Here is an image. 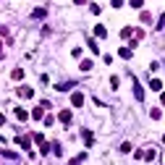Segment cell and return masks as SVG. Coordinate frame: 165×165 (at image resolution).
Wrapping results in <instances>:
<instances>
[{
	"instance_id": "obj_1",
	"label": "cell",
	"mask_w": 165,
	"mask_h": 165,
	"mask_svg": "<svg viewBox=\"0 0 165 165\" xmlns=\"http://www.w3.org/2000/svg\"><path fill=\"white\" fill-rule=\"evenodd\" d=\"M149 89H155V92H160V89H163V81H160V79H152V81H149Z\"/></svg>"
},
{
	"instance_id": "obj_2",
	"label": "cell",
	"mask_w": 165,
	"mask_h": 165,
	"mask_svg": "<svg viewBox=\"0 0 165 165\" xmlns=\"http://www.w3.org/2000/svg\"><path fill=\"white\" fill-rule=\"evenodd\" d=\"M60 121H63V123H71V113L63 110V113H60Z\"/></svg>"
},
{
	"instance_id": "obj_3",
	"label": "cell",
	"mask_w": 165,
	"mask_h": 165,
	"mask_svg": "<svg viewBox=\"0 0 165 165\" xmlns=\"http://www.w3.org/2000/svg\"><path fill=\"white\" fill-rule=\"evenodd\" d=\"M71 102H73V105H81V102H84V97H81V94L76 92V94H73V97H71Z\"/></svg>"
},
{
	"instance_id": "obj_4",
	"label": "cell",
	"mask_w": 165,
	"mask_h": 165,
	"mask_svg": "<svg viewBox=\"0 0 165 165\" xmlns=\"http://www.w3.org/2000/svg\"><path fill=\"white\" fill-rule=\"evenodd\" d=\"M94 34H97V37H105V26H94Z\"/></svg>"
},
{
	"instance_id": "obj_5",
	"label": "cell",
	"mask_w": 165,
	"mask_h": 165,
	"mask_svg": "<svg viewBox=\"0 0 165 165\" xmlns=\"http://www.w3.org/2000/svg\"><path fill=\"white\" fill-rule=\"evenodd\" d=\"M131 5L134 8H142V5H144V0H131Z\"/></svg>"
},
{
	"instance_id": "obj_6",
	"label": "cell",
	"mask_w": 165,
	"mask_h": 165,
	"mask_svg": "<svg viewBox=\"0 0 165 165\" xmlns=\"http://www.w3.org/2000/svg\"><path fill=\"white\" fill-rule=\"evenodd\" d=\"M73 3H76V5H84V3H86V0H73Z\"/></svg>"
},
{
	"instance_id": "obj_7",
	"label": "cell",
	"mask_w": 165,
	"mask_h": 165,
	"mask_svg": "<svg viewBox=\"0 0 165 165\" xmlns=\"http://www.w3.org/2000/svg\"><path fill=\"white\" fill-rule=\"evenodd\" d=\"M3 123H5V118H3V115H0V126H3Z\"/></svg>"
},
{
	"instance_id": "obj_8",
	"label": "cell",
	"mask_w": 165,
	"mask_h": 165,
	"mask_svg": "<svg viewBox=\"0 0 165 165\" xmlns=\"http://www.w3.org/2000/svg\"><path fill=\"white\" fill-rule=\"evenodd\" d=\"M163 142H165V136H163Z\"/></svg>"
}]
</instances>
